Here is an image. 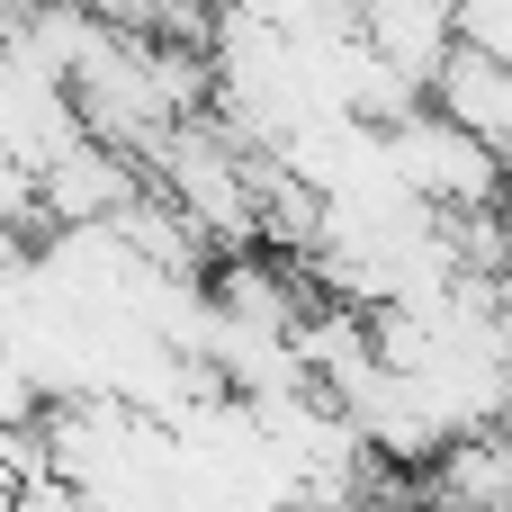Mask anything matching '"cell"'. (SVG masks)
Here are the masks:
<instances>
[{
  "label": "cell",
  "mask_w": 512,
  "mask_h": 512,
  "mask_svg": "<svg viewBox=\"0 0 512 512\" xmlns=\"http://www.w3.org/2000/svg\"><path fill=\"white\" fill-rule=\"evenodd\" d=\"M378 144H387V171H396L432 216L504 207V189H512V162L495 153V144H477L468 126H450L441 108H405V117H387Z\"/></svg>",
  "instance_id": "1"
},
{
  "label": "cell",
  "mask_w": 512,
  "mask_h": 512,
  "mask_svg": "<svg viewBox=\"0 0 512 512\" xmlns=\"http://www.w3.org/2000/svg\"><path fill=\"white\" fill-rule=\"evenodd\" d=\"M135 189H144V162L108 153L99 135H63V144L36 162V207H45L54 225H117V216L135 207Z\"/></svg>",
  "instance_id": "2"
},
{
  "label": "cell",
  "mask_w": 512,
  "mask_h": 512,
  "mask_svg": "<svg viewBox=\"0 0 512 512\" xmlns=\"http://www.w3.org/2000/svg\"><path fill=\"white\" fill-rule=\"evenodd\" d=\"M423 108H441L450 126H468L477 144H495L512 162V72L495 54H477V45H459L450 36V54L432 63V81H423Z\"/></svg>",
  "instance_id": "3"
},
{
  "label": "cell",
  "mask_w": 512,
  "mask_h": 512,
  "mask_svg": "<svg viewBox=\"0 0 512 512\" xmlns=\"http://www.w3.org/2000/svg\"><path fill=\"white\" fill-rule=\"evenodd\" d=\"M27 18H36V0H0V36H9V27H27Z\"/></svg>",
  "instance_id": "4"
}]
</instances>
